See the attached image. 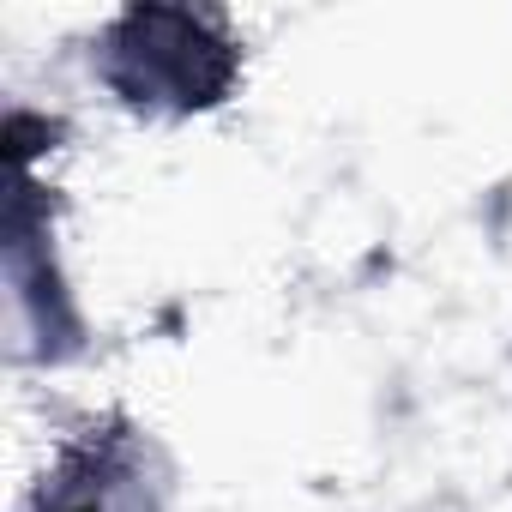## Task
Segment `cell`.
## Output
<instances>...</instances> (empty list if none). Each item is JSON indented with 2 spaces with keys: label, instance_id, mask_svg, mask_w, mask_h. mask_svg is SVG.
<instances>
[{
  "label": "cell",
  "instance_id": "cell-1",
  "mask_svg": "<svg viewBox=\"0 0 512 512\" xmlns=\"http://www.w3.org/2000/svg\"><path fill=\"white\" fill-rule=\"evenodd\" d=\"M91 79L145 121H187L217 103L247 73V43L223 7L187 0H133L91 37Z\"/></svg>",
  "mask_w": 512,
  "mask_h": 512
},
{
  "label": "cell",
  "instance_id": "cell-3",
  "mask_svg": "<svg viewBox=\"0 0 512 512\" xmlns=\"http://www.w3.org/2000/svg\"><path fill=\"white\" fill-rule=\"evenodd\" d=\"M55 187L31 175V163L13 151V211H7V290L25 320V338L37 356L67 362L85 350V320L67 290L61 253H55Z\"/></svg>",
  "mask_w": 512,
  "mask_h": 512
},
{
  "label": "cell",
  "instance_id": "cell-2",
  "mask_svg": "<svg viewBox=\"0 0 512 512\" xmlns=\"http://www.w3.org/2000/svg\"><path fill=\"white\" fill-rule=\"evenodd\" d=\"M175 464L127 410H85L55 440L31 482V512H169Z\"/></svg>",
  "mask_w": 512,
  "mask_h": 512
}]
</instances>
